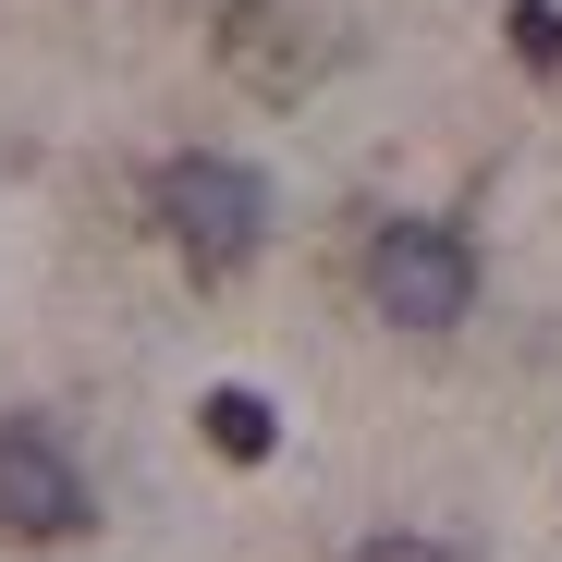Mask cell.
Returning <instances> with one entry per match:
<instances>
[{"label":"cell","mask_w":562,"mask_h":562,"mask_svg":"<svg viewBox=\"0 0 562 562\" xmlns=\"http://www.w3.org/2000/svg\"><path fill=\"white\" fill-rule=\"evenodd\" d=\"M147 221L171 233V257L196 269V281H233L269 245V183L245 159H221V147H183V159L147 171Z\"/></svg>","instance_id":"obj_1"},{"label":"cell","mask_w":562,"mask_h":562,"mask_svg":"<svg viewBox=\"0 0 562 562\" xmlns=\"http://www.w3.org/2000/svg\"><path fill=\"white\" fill-rule=\"evenodd\" d=\"M367 306L392 330H452L477 306V245L452 221H380L367 233Z\"/></svg>","instance_id":"obj_2"},{"label":"cell","mask_w":562,"mask_h":562,"mask_svg":"<svg viewBox=\"0 0 562 562\" xmlns=\"http://www.w3.org/2000/svg\"><path fill=\"white\" fill-rule=\"evenodd\" d=\"M86 464L37 416H0V538H86Z\"/></svg>","instance_id":"obj_3"},{"label":"cell","mask_w":562,"mask_h":562,"mask_svg":"<svg viewBox=\"0 0 562 562\" xmlns=\"http://www.w3.org/2000/svg\"><path fill=\"white\" fill-rule=\"evenodd\" d=\"M221 61L257 86V99H306L318 61H330V37L306 13H281V0H221Z\"/></svg>","instance_id":"obj_4"},{"label":"cell","mask_w":562,"mask_h":562,"mask_svg":"<svg viewBox=\"0 0 562 562\" xmlns=\"http://www.w3.org/2000/svg\"><path fill=\"white\" fill-rule=\"evenodd\" d=\"M196 428H209V452H221V464H269V452H281V404H269V392H245V380H221V392L196 404Z\"/></svg>","instance_id":"obj_5"},{"label":"cell","mask_w":562,"mask_h":562,"mask_svg":"<svg viewBox=\"0 0 562 562\" xmlns=\"http://www.w3.org/2000/svg\"><path fill=\"white\" fill-rule=\"evenodd\" d=\"M502 25H514V61L526 74H562V0H514Z\"/></svg>","instance_id":"obj_6"},{"label":"cell","mask_w":562,"mask_h":562,"mask_svg":"<svg viewBox=\"0 0 562 562\" xmlns=\"http://www.w3.org/2000/svg\"><path fill=\"white\" fill-rule=\"evenodd\" d=\"M342 562H464V550H440V538H404V526H392V538H355Z\"/></svg>","instance_id":"obj_7"}]
</instances>
